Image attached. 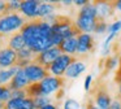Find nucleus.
Wrapping results in <instances>:
<instances>
[{
    "mask_svg": "<svg viewBox=\"0 0 121 109\" xmlns=\"http://www.w3.org/2000/svg\"><path fill=\"white\" fill-rule=\"evenodd\" d=\"M95 33L96 34H103L105 33V31H108V25L105 21H98L96 23V27H95Z\"/></svg>",
    "mask_w": 121,
    "mask_h": 109,
    "instance_id": "25",
    "label": "nucleus"
},
{
    "mask_svg": "<svg viewBox=\"0 0 121 109\" xmlns=\"http://www.w3.org/2000/svg\"><path fill=\"white\" fill-rule=\"evenodd\" d=\"M39 84H40V88H42L43 96H46L57 90H63L64 84H65V80L61 77H51V75H48L42 82H39Z\"/></svg>",
    "mask_w": 121,
    "mask_h": 109,
    "instance_id": "8",
    "label": "nucleus"
},
{
    "mask_svg": "<svg viewBox=\"0 0 121 109\" xmlns=\"http://www.w3.org/2000/svg\"><path fill=\"white\" fill-rule=\"evenodd\" d=\"M92 93V100H94L95 105L98 106L99 109H109L111 106V96L108 93L107 88H105L104 84L100 83V87H98V83L94 86V88L91 90Z\"/></svg>",
    "mask_w": 121,
    "mask_h": 109,
    "instance_id": "5",
    "label": "nucleus"
},
{
    "mask_svg": "<svg viewBox=\"0 0 121 109\" xmlns=\"http://www.w3.org/2000/svg\"><path fill=\"white\" fill-rule=\"evenodd\" d=\"M39 5H40V1H37V0H26V1H21L20 10L26 17L34 18V17H37V12H38Z\"/></svg>",
    "mask_w": 121,
    "mask_h": 109,
    "instance_id": "14",
    "label": "nucleus"
},
{
    "mask_svg": "<svg viewBox=\"0 0 121 109\" xmlns=\"http://www.w3.org/2000/svg\"><path fill=\"white\" fill-rule=\"evenodd\" d=\"M92 83V77L91 75H87L86 78H85V90L86 91H90V86H91Z\"/></svg>",
    "mask_w": 121,
    "mask_h": 109,
    "instance_id": "30",
    "label": "nucleus"
},
{
    "mask_svg": "<svg viewBox=\"0 0 121 109\" xmlns=\"http://www.w3.org/2000/svg\"><path fill=\"white\" fill-rule=\"evenodd\" d=\"M7 8H8V1H0V16L7 14Z\"/></svg>",
    "mask_w": 121,
    "mask_h": 109,
    "instance_id": "29",
    "label": "nucleus"
},
{
    "mask_svg": "<svg viewBox=\"0 0 121 109\" xmlns=\"http://www.w3.org/2000/svg\"><path fill=\"white\" fill-rule=\"evenodd\" d=\"M51 27H52V34L60 35L64 39L76 38V36L78 38L82 34L78 26L66 16H56V20L51 25Z\"/></svg>",
    "mask_w": 121,
    "mask_h": 109,
    "instance_id": "1",
    "label": "nucleus"
},
{
    "mask_svg": "<svg viewBox=\"0 0 121 109\" xmlns=\"http://www.w3.org/2000/svg\"><path fill=\"white\" fill-rule=\"evenodd\" d=\"M55 5L52 3H40L39 8H38V12H37V17H47V16L52 14V12L55 10Z\"/></svg>",
    "mask_w": 121,
    "mask_h": 109,
    "instance_id": "20",
    "label": "nucleus"
},
{
    "mask_svg": "<svg viewBox=\"0 0 121 109\" xmlns=\"http://www.w3.org/2000/svg\"><path fill=\"white\" fill-rule=\"evenodd\" d=\"M85 69H86V65H85L83 62L76 61V62H73L68 69H66L65 77H68V78H77V77H79L81 73L85 71Z\"/></svg>",
    "mask_w": 121,
    "mask_h": 109,
    "instance_id": "17",
    "label": "nucleus"
},
{
    "mask_svg": "<svg viewBox=\"0 0 121 109\" xmlns=\"http://www.w3.org/2000/svg\"><path fill=\"white\" fill-rule=\"evenodd\" d=\"M118 92H120V97H121V83H120V87H118Z\"/></svg>",
    "mask_w": 121,
    "mask_h": 109,
    "instance_id": "39",
    "label": "nucleus"
},
{
    "mask_svg": "<svg viewBox=\"0 0 121 109\" xmlns=\"http://www.w3.org/2000/svg\"><path fill=\"white\" fill-rule=\"evenodd\" d=\"M8 47L11 49H13V51H16V52L21 51V49H24L25 47H26V42H25L24 36L21 35V33H16L9 38Z\"/></svg>",
    "mask_w": 121,
    "mask_h": 109,
    "instance_id": "16",
    "label": "nucleus"
},
{
    "mask_svg": "<svg viewBox=\"0 0 121 109\" xmlns=\"http://www.w3.org/2000/svg\"><path fill=\"white\" fill-rule=\"evenodd\" d=\"M95 47V40L90 34L82 33L77 38V53L86 54L87 52H92Z\"/></svg>",
    "mask_w": 121,
    "mask_h": 109,
    "instance_id": "10",
    "label": "nucleus"
},
{
    "mask_svg": "<svg viewBox=\"0 0 121 109\" xmlns=\"http://www.w3.org/2000/svg\"><path fill=\"white\" fill-rule=\"evenodd\" d=\"M29 84H30V80L27 79L24 69H20L18 71H17V74L12 78V80L8 83V87L11 88L12 91L13 90H25Z\"/></svg>",
    "mask_w": 121,
    "mask_h": 109,
    "instance_id": "12",
    "label": "nucleus"
},
{
    "mask_svg": "<svg viewBox=\"0 0 121 109\" xmlns=\"http://www.w3.org/2000/svg\"><path fill=\"white\" fill-rule=\"evenodd\" d=\"M42 109H57V106L53 105V104H50V105H46L44 108H42Z\"/></svg>",
    "mask_w": 121,
    "mask_h": 109,
    "instance_id": "35",
    "label": "nucleus"
},
{
    "mask_svg": "<svg viewBox=\"0 0 121 109\" xmlns=\"http://www.w3.org/2000/svg\"><path fill=\"white\" fill-rule=\"evenodd\" d=\"M25 92H26V96L30 97V99H35V97L43 96L42 88H40L39 83H30V84L25 88Z\"/></svg>",
    "mask_w": 121,
    "mask_h": 109,
    "instance_id": "19",
    "label": "nucleus"
},
{
    "mask_svg": "<svg viewBox=\"0 0 121 109\" xmlns=\"http://www.w3.org/2000/svg\"><path fill=\"white\" fill-rule=\"evenodd\" d=\"M87 3H89V1H86V0H77V1H74V4H76L77 7H81L82 8V7H85Z\"/></svg>",
    "mask_w": 121,
    "mask_h": 109,
    "instance_id": "33",
    "label": "nucleus"
},
{
    "mask_svg": "<svg viewBox=\"0 0 121 109\" xmlns=\"http://www.w3.org/2000/svg\"><path fill=\"white\" fill-rule=\"evenodd\" d=\"M109 109H121V101L120 100H113L111 103Z\"/></svg>",
    "mask_w": 121,
    "mask_h": 109,
    "instance_id": "31",
    "label": "nucleus"
},
{
    "mask_svg": "<svg viewBox=\"0 0 121 109\" xmlns=\"http://www.w3.org/2000/svg\"><path fill=\"white\" fill-rule=\"evenodd\" d=\"M24 71L26 74L27 79L30 80V83H39L44 78H47L50 75V73H48L50 70H47L46 67L35 64V62H31L30 65H27L24 69Z\"/></svg>",
    "mask_w": 121,
    "mask_h": 109,
    "instance_id": "7",
    "label": "nucleus"
},
{
    "mask_svg": "<svg viewBox=\"0 0 121 109\" xmlns=\"http://www.w3.org/2000/svg\"><path fill=\"white\" fill-rule=\"evenodd\" d=\"M21 35L24 36L25 42H26V47H30L34 42H37L40 38H46L42 35V31H40V20H34L26 22L20 30Z\"/></svg>",
    "mask_w": 121,
    "mask_h": 109,
    "instance_id": "3",
    "label": "nucleus"
},
{
    "mask_svg": "<svg viewBox=\"0 0 121 109\" xmlns=\"http://www.w3.org/2000/svg\"><path fill=\"white\" fill-rule=\"evenodd\" d=\"M96 23H98V20H96V18L86 17V16H79V14H78V18H77L76 25L78 26V29L82 31V33L90 34L91 31L95 30V27H96Z\"/></svg>",
    "mask_w": 121,
    "mask_h": 109,
    "instance_id": "13",
    "label": "nucleus"
},
{
    "mask_svg": "<svg viewBox=\"0 0 121 109\" xmlns=\"http://www.w3.org/2000/svg\"><path fill=\"white\" fill-rule=\"evenodd\" d=\"M33 100H34L35 109H42V108H44L46 105H50V104H51V99L50 97H46V96L35 97V99H33Z\"/></svg>",
    "mask_w": 121,
    "mask_h": 109,
    "instance_id": "23",
    "label": "nucleus"
},
{
    "mask_svg": "<svg viewBox=\"0 0 121 109\" xmlns=\"http://www.w3.org/2000/svg\"><path fill=\"white\" fill-rule=\"evenodd\" d=\"M120 30H121V21H116V22L111 23V25L108 26L109 34H117Z\"/></svg>",
    "mask_w": 121,
    "mask_h": 109,
    "instance_id": "28",
    "label": "nucleus"
},
{
    "mask_svg": "<svg viewBox=\"0 0 121 109\" xmlns=\"http://www.w3.org/2000/svg\"><path fill=\"white\" fill-rule=\"evenodd\" d=\"M17 65V52L9 47H4L0 49V69L13 67Z\"/></svg>",
    "mask_w": 121,
    "mask_h": 109,
    "instance_id": "9",
    "label": "nucleus"
},
{
    "mask_svg": "<svg viewBox=\"0 0 121 109\" xmlns=\"http://www.w3.org/2000/svg\"><path fill=\"white\" fill-rule=\"evenodd\" d=\"M12 90L8 86H0V101L7 103L8 100H11Z\"/></svg>",
    "mask_w": 121,
    "mask_h": 109,
    "instance_id": "24",
    "label": "nucleus"
},
{
    "mask_svg": "<svg viewBox=\"0 0 121 109\" xmlns=\"http://www.w3.org/2000/svg\"><path fill=\"white\" fill-rule=\"evenodd\" d=\"M115 8L118 10H121V0H118V1H115Z\"/></svg>",
    "mask_w": 121,
    "mask_h": 109,
    "instance_id": "34",
    "label": "nucleus"
},
{
    "mask_svg": "<svg viewBox=\"0 0 121 109\" xmlns=\"http://www.w3.org/2000/svg\"><path fill=\"white\" fill-rule=\"evenodd\" d=\"M60 51L65 54H70L74 56L77 53V38H69V39H64L63 43L59 46Z\"/></svg>",
    "mask_w": 121,
    "mask_h": 109,
    "instance_id": "15",
    "label": "nucleus"
},
{
    "mask_svg": "<svg viewBox=\"0 0 121 109\" xmlns=\"http://www.w3.org/2000/svg\"><path fill=\"white\" fill-rule=\"evenodd\" d=\"M25 18L17 13H9V14L0 16V34H9L12 31L21 30L25 25Z\"/></svg>",
    "mask_w": 121,
    "mask_h": 109,
    "instance_id": "2",
    "label": "nucleus"
},
{
    "mask_svg": "<svg viewBox=\"0 0 121 109\" xmlns=\"http://www.w3.org/2000/svg\"><path fill=\"white\" fill-rule=\"evenodd\" d=\"M61 54H63V52L60 51L59 47H52V48L47 49V51L42 52V53H39V54H37L34 62L38 65H40V66H43V67H46L47 70H50V66L55 62V60L57 59L59 56H61Z\"/></svg>",
    "mask_w": 121,
    "mask_h": 109,
    "instance_id": "6",
    "label": "nucleus"
},
{
    "mask_svg": "<svg viewBox=\"0 0 121 109\" xmlns=\"http://www.w3.org/2000/svg\"><path fill=\"white\" fill-rule=\"evenodd\" d=\"M20 70L18 66H13L9 69H0V86H4L5 83L11 82L12 78L17 74V71Z\"/></svg>",
    "mask_w": 121,
    "mask_h": 109,
    "instance_id": "18",
    "label": "nucleus"
},
{
    "mask_svg": "<svg viewBox=\"0 0 121 109\" xmlns=\"http://www.w3.org/2000/svg\"><path fill=\"white\" fill-rule=\"evenodd\" d=\"M20 109H35V105H34V100L30 97H25L24 101L21 104V108Z\"/></svg>",
    "mask_w": 121,
    "mask_h": 109,
    "instance_id": "27",
    "label": "nucleus"
},
{
    "mask_svg": "<svg viewBox=\"0 0 121 109\" xmlns=\"http://www.w3.org/2000/svg\"><path fill=\"white\" fill-rule=\"evenodd\" d=\"M76 61H77L76 56H70V54L63 53L61 56H59L57 59L55 60V62L50 66V71L52 73L55 77H63V75H65L66 69Z\"/></svg>",
    "mask_w": 121,
    "mask_h": 109,
    "instance_id": "4",
    "label": "nucleus"
},
{
    "mask_svg": "<svg viewBox=\"0 0 121 109\" xmlns=\"http://www.w3.org/2000/svg\"><path fill=\"white\" fill-rule=\"evenodd\" d=\"M79 16H86V17H92L96 18V8H95L94 3H87L85 7H82L79 9ZM98 20V18H96Z\"/></svg>",
    "mask_w": 121,
    "mask_h": 109,
    "instance_id": "21",
    "label": "nucleus"
},
{
    "mask_svg": "<svg viewBox=\"0 0 121 109\" xmlns=\"http://www.w3.org/2000/svg\"><path fill=\"white\" fill-rule=\"evenodd\" d=\"M4 108H5V103L0 101V109H4Z\"/></svg>",
    "mask_w": 121,
    "mask_h": 109,
    "instance_id": "36",
    "label": "nucleus"
},
{
    "mask_svg": "<svg viewBox=\"0 0 121 109\" xmlns=\"http://www.w3.org/2000/svg\"><path fill=\"white\" fill-rule=\"evenodd\" d=\"M64 109H79V103L74 99H68L64 104Z\"/></svg>",
    "mask_w": 121,
    "mask_h": 109,
    "instance_id": "26",
    "label": "nucleus"
},
{
    "mask_svg": "<svg viewBox=\"0 0 121 109\" xmlns=\"http://www.w3.org/2000/svg\"><path fill=\"white\" fill-rule=\"evenodd\" d=\"M95 8H96V18L98 21H105L109 16L113 14L115 8V1H94Z\"/></svg>",
    "mask_w": 121,
    "mask_h": 109,
    "instance_id": "11",
    "label": "nucleus"
},
{
    "mask_svg": "<svg viewBox=\"0 0 121 109\" xmlns=\"http://www.w3.org/2000/svg\"><path fill=\"white\" fill-rule=\"evenodd\" d=\"M87 109H99V108L95 105V103L92 101V99H89V101H87Z\"/></svg>",
    "mask_w": 121,
    "mask_h": 109,
    "instance_id": "32",
    "label": "nucleus"
},
{
    "mask_svg": "<svg viewBox=\"0 0 121 109\" xmlns=\"http://www.w3.org/2000/svg\"><path fill=\"white\" fill-rule=\"evenodd\" d=\"M3 38H4V35L3 34H0V47H1V43H3ZM1 49V48H0Z\"/></svg>",
    "mask_w": 121,
    "mask_h": 109,
    "instance_id": "37",
    "label": "nucleus"
},
{
    "mask_svg": "<svg viewBox=\"0 0 121 109\" xmlns=\"http://www.w3.org/2000/svg\"><path fill=\"white\" fill-rule=\"evenodd\" d=\"M72 3H73V1H70V0H69V1H63V4L64 5H70Z\"/></svg>",
    "mask_w": 121,
    "mask_h": 109,
    "instance_id": "38",
    "label": "nucleus"
},
{
    "mask_svg": "<svg viewBox=\"0 0 121 109\" xmlns=\"http://www.w3.org/2000/svg\"><path fill=\"white\" fill-rule=\"evenodd\" d=\"M118 62H120V57H117V56H108L107 59H104V61H103V64H104V66H103L104 73L103 74H107L109 70L115 69Z\"/></svg>",
    "mask_w": 121,
    "mask_h": 109,
    "instance_id": "22",
    "label": "nucleus"
}]
</instances>
